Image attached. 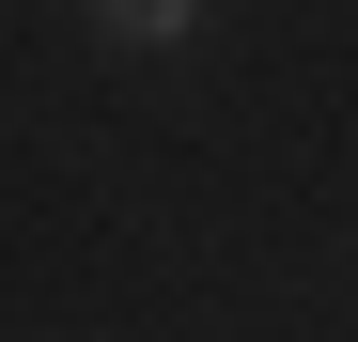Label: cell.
I'll use <instances>...</instances> for the list:
<instances>
[{"mask_svg": "<svg viewBox=\"0 0 358 342\" xmlns=\"http://www.w3.org/2000/svg\"><path fill=\"white\" fill-rule=\"evenodd\" d=\"M187 16H203V0H94V31H125V47H171Z\"/></svg>", "mask_w": 358, "mask_h": 342, "instance_id": "obj_1", "label": "cell"}]
</instances>
